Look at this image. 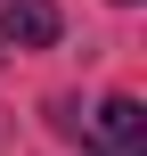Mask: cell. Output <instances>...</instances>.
I'll return each mask as SVG.
<instances>
[{
  "instance_id": "obj_2",
  "label": "cell",
  "mask_w": 147,
  "mask_h": 156,
  "mask_svg": "<svg viewBox=\"0 0 147 156\" xmlns=\"http://www.w3.org/2000/svg\"><path fill=\"white\" fill-rule=\"evenodd\" d=\"M57 25H65L57 0H8V8H0V49H8V41H16V49H49Z\"/></svg>"
},
{
  "instance_id": "obj_1",
  "label": "cell",
  "mask_w": 147,
  "mask_h": 156,
  "mask_svg": "<svg viewBox=\"0 0 147 156\" xmlns=\"http://www.w3.org/2000/svg\"><path fill=\"white\" fill-rule=\"evenodd\" d=\"M90 132H98V156H147V107L131 90H115V99L90 115Z\"/></svg>"
},
{
  "instance_id": "obj_3",
  "label": "cell",
  "mask_w": 147,
  "mask_h": 156,
  "mask_svg": "<svg viewBox=\"0 0 147 156\" xmlns=\"http://www.w3.org/2000/svg\"><path fill=\"white\" fill-rule=\"evenodd\" d=\"M123 8H131V0H123Z\"/></svg>"
}]
</instances>
